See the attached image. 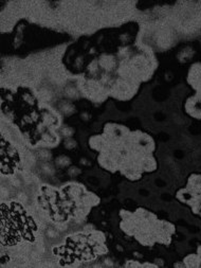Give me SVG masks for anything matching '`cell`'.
<instances>
[{
	"instance_id": "6da1fadb",
	"label": "cell",
	"mask_w": 201,
	"mask_h": 268,
	"mask_svg": "<svg viewBox=\"0 0 201 268\" xmlns=\"http://www.w3.org/2000/svg\"><path fill=\"white\" fill-rule=\"evenodd\" d=\"M187 109L192 117L201 118V97L194 96L191 97V100L187 103Z\"/></svg>"
}]
</instances>
